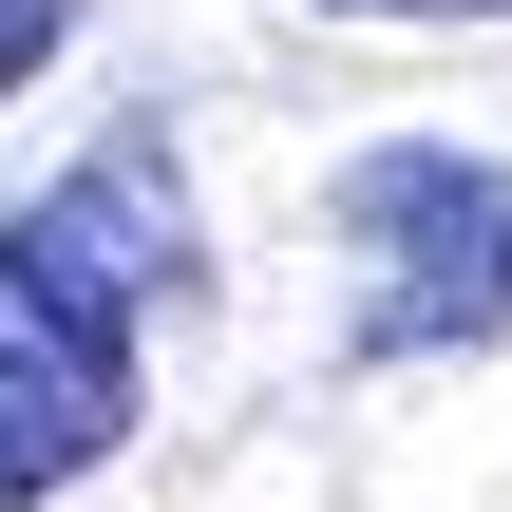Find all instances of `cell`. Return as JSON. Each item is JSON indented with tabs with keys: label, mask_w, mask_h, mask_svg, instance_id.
<instances>
[{
	"label": "cell",
	"mask_w": 512,
	"mask_h": 512,
	"mask_svg": "<svg viewBox=\"0 0 512 512\" xmlns=\"http://www.w3.org/2000/svg\"><path fill=\"white\" fill-rule=\"evenodd\" d=\"M171 285H190V190H171L152 133H114V152H76L57 190L0 209V512L76 494L133 437Z\"/></svg>",
	"instance_id": "cell-1"
},
{
	"label": "cell",
	"mask_w": 512,
	"mask_h": 512,
	"mask_svg": "<svg viewBox=\"0 0 512 512\" xmlns=\"http://www.w3.org/2000/svg\"><path fill=\"white\" fill-rule=\"evenodd\" d=\"M323 19H512V0H323Z\"/></svg>",
	"instance_id": "cell-4"
},
{
	"label": "cell",
	"mask_w": 512,
	"mask_h": 512,
	"mask_svg": "<svg viewBox=\"0 0 512 512\" xmlns=\"http://www.w3.org/2000/svg\"><path fill=\"white\" fill-rule=\"evenodd\" d=\"M323 247H342V361H494L512 342V152L456 133H380L342 152L323 190Z\"/></svg>",
	"instance_id": "cell-2"
},
{
	"label": "cell",
	"mask_w": 512,
	"mask_h": 512,
	"mask_svg": "<svg viewBox=\"0 0 512 512\" xmlns=\"http://www.w3.org/2000/svg\"><path fill=\"white\" fill-rule=\"evenodd\" d=\"M76 19H95V0H0V95H38V76H57V38H76Z\"/></svg>",
	"instance_id": "cell-3"
}]
</instances>
